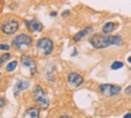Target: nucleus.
Instances as JSON below:
<instances>
[{
  "instance_id": "nucleus-18",
  "label": "nucleus",
  "mask_w": 131,
  "mask_h": 118,
  "mask_svg": "<svg viewBox=\"0 0 131 118\" xmlns=\"http://www.w3.org/2000/svg\"><path fill=\"white\" fill-rule=\"evenodd\" d=\"M69 15H70V11H69V10H66V11H64L63 13H61V17H64V18H65V17H68Z\"/></svg>"
},
{
  "instance_id": "nucleus-8",
  "label": "nucleus",
  "mask_w": 131,
  "mask_h": 118,
  "mask_svg": "<svg viewBox=\"0 0 131 118\" xmlns=\"http://www.w3.org/2000/svg\"><path fill=\"white\" fill-rule=\"evenodd\" d=\"M22 64H23L24 66H27V67H29V70H30V74L31 75H35L36 74V64H35V62H34V59L30 57V55H22Z\"/></svg>"
},
{
  "instance_id": "nucleus-1",
  "label": "nucleus",
  "mask_w": 131,
  "mask_h": 118,
  "mask_svg": "<svg viewBox=\"0 0 131 118\" xmlns=\"http://www.w3.org/2000/svg\"><path fill=\"white\" fill-rule=\"evenodd\" d=\"M89 43L96 50H103L112 45H122L123 39L120 35H106V34H94L89 39Z\"/></svg>"
},
{
  "instance_id": "nucleus-11",
  "label": "nucleus",
  "mask_w": 131,
  "mask_h": 118,
  "mask_svg": "<svg viewBox=\"0 0 131 118\" xmlns=\"http://www.w3.org/2000/svg\"><path fill=\"white\" fill-rule=\"evenodd\" d=\"M25 24L28 28H31V30H34V32H42V29H43V25L36 19H31L30 22L25 21Z\"/></svg>"
},
{
  "instance_id": "nucleus-14",
  "label": "nucleus",
  "mask_w": 131,
  "mask_h": 118,
  "mask_svg": "<svg viewBox=\"0 0 131 118\" xmlns=\"http://www.w3.org/2000/svg\"><path fill=\"white\" fill-rule=\"evenodd\" d=\"M124 66V63L123 62H119V60H117V62H113L111 65V69L112 70H118V69H122Z\"/></svg>"
},
{
  "instance_id": "nucleus-24",
  "label": "nucleus",
  "mask_w": 131,
  "mask_h": 118,
  "mask_svg": "<svg viewBox=\"0 0 131 118\" xmlns=\"http://www.w3.org/2000/svg\"><path fill=\"white\" fill-rule=\"evenodd\" d=\"M127 62H129V63H131V55L129 57V58H127Z\"/></svg>"
},
{
  "instance_id": "nucleus-7",
  "label": "nucleus",
  "mask_w": 131,
  "mask_h": 118,
  "mask_svg": "<svg viewBox=\"0 0 131 118\" xmlns=\"http://www.w3.org/2000/svg\"><path fill=\"white\" fill-rule=\"evenodd\" d=\"M66 81H68L69 87L72 88V89H75V88H78L84 82V78H83V76L77 74V72H70L68 75Z\"/></svg>"
},
{
  "instance_id": "nucleus-19",
  "label": "nucleus",
  "mask_w": 131,
  "mask_h": 118,
  "mask_svg": "<svg viewBox=\"0 0 131 118\" xmlns=\"http://www.w3.org/2000/svg\"><path fill=\"white\" fill-rule=\"evenodd\" d=\"M5 105V99L0 96V107H3Z\"/></svg>"
},
{
  "instance_id": "nucleus-4",
  "label": "nucleus",
  "mask_w": 131,
  "mask_h": 118,
  "mask_svg": "<svg viewBox=\"0 0 131 118\" xmlns=\"http://www.w3.org/2000/svg\"><path fill=\"white\" fill-rule=\"evenodd\" d=\"M32 96H34V100L37 102V105H40V106L43 107V109H47L48 107L49 100H48L45 91L42 89V87L36 86L35 88H34V91H32Z\"/></svg>"
},
{
  "instance_id": "nucleus-12",
  "label": "nucleus",
  "mask_w": 131,
  "mask_h": 118,
  "mask_svg": "<svg viewBox=\"0 0 131 118\" xmlns=\"http://www.w3.org/2000/svg\"><path fill=\"white\" fill-rule=\"evenodd\" d=\"M25 117H28V118H39L40 117V110H39V107H30V109L27 111Z\"/></svg>"
},
{
  "instance_id": "nucleus-26",
  "label": "nucleus",
  "mask_w": 131,
  "mask_h": 118,
  "mask_svg": "<svg viewBox=\"0 0 131 118\" xmlns=\"http://www.w3.org/2000/svg\"><path fill=\"white\" fill-rule=\"evenodd\" d=\"M130 70H131V69H130Z\"/></svg>"
},
{
  "instance_id": "nucleus-25",
  "label": "nucleus",
  "mask_w": 131,
  "mask_h": 118,
  "mask_svg": "<svg viewBox=\"0 0 131 118\" xmlns=\"http://www.w3.org/2000/svg\"><path fill=\"white\" fill-rule=\"evenodd\" d=\"M1 78H3V76H1V74H0V81H1Z\"/></svg>"
},
{
  "instance_id": "nucleus-6",
  "label": "nucleus",
  "mask_w": 131,
  "mask_h": 118,
  "mask_svg": "<svg viewBox=\"0 0 131 118\" xmlns=\"http://www.w3.org/2000/svg\"><path fill=\"white\" fill-rule=\"evenodd\" d=\"M31 45H32L31 37L29 35H27V34H19L12 41V46L15 48H17V50H20V48H23V47H29Z\"/></svg>"
},
{
  "instance_id": "nucleus-3",
  "label": "nucleus",
  "mask_w": 131,
  "mask_h": 118,
  "mask_svg": "<svg viewBox=\"0 0 131 118\" xmlns=\"http://www.w3.org/2000/svg\"><path fill=\"white\" fill-rule=\"evenodd\" d=\"M18 28H19V23L15 18L5 19L3 23L0 24V30L4 33L5 35H12V34H15L18 30Z\"/></svg>"
},
{
  "instance_id": "nucleus-2",
  "label": "nucleus",
  "mask_w": 131,
  "mask_h": 118,
  "mask_svg": "<svg viewBox=\"0 0 131 118\" xmlns=\"http://www.w3.org/2000/svg\"><path fill=\"white\" fill-rule=\"evenodd\" d=\"M36 50L41 55H48L51 54L54 50V45L49 37H41L36 42Z\"/></svg>"
},
{
  "instance_id": "nucleus-15",
  "label": "nucleus",
  "mask_w": 131,
  "mask_h": 118,
  "mask_svg": "<svg viewBox=\"0 0 131 118\" xmlns=\"http://www.w3.org/2000/svg\"><path fill=\"white\" fill-rule=\"evenodd\" d=\"M17 64H18V63H17L16 60H12L11 63L8 64L7 66H6V71H7V72H11V71H13L17 67Z\"/></svg>"
},
{
  "instance_id": "nucleus-13",
  "label": "nucleus",
  "mask_w": 131,
  "mask_h": 118,
  "mask_svg": "<svg viewBox=\"0 0 131 118\" xmlns=\"http://www.w3.org/2000/svg\"><path fill=\"white\" fill-rule=\"evenodd\" d=\"M29 86V82H18L16 84V87H15V95L16 96H18V94H19V92H22L23 89H25L27 87Z\"/></svg>"
},
{
  "instance_id": "nucleus-10",
  "label": "nucleus",
  "mask_w": 131,
  "mask_h": 118,
  "mask_svg": "<svg viewBox=\"0 0 131 118\" xmlns=\"http://www.w3.org/2000/svg\"><path fill=\"white\" fill-rule=\"evenodd\" d=\"M118 24L114 23V22H107V23L103 24L102 27V34H106V35H110L111 33H113L117 29Z\"/></svg>"
},
{
  "instance_id": "nucleus-17",
  "label": "nucleus",
  "mask_w": 131,
  "mask_h": 118,
  "mask_svg": "<svg viewBox=\"0 0 131 118\" xmlns=\"http://www.w3.org/2000/svg\"><path fill=\"white\" fill-rule=\"evenodd\" d=\"M0 50H1V51H7V50H10V46L6 45V43H1V45H0Z\"/></svg>"
},
{
  "instance_id": "nucleus-16",
  "label": "nucleus",
  "mask_w": 131,
  "mask_h": 118,
  "mask_svg": "<svg viewBox=\"0 0 131 118\" xmlns=\"http://www.w3.org/2000/svg\"><path fill=\"white\" fill-rule=\"evenodd\" d=\"M11 58V55H10V53H5V54H3L1 57H0V67L3 66V64L7 60V59Z\"/></svg>"
},
{
  "instance_id": "nucleus-20",
  "label": "nucleus",
  "mask_w": 131,
  "mask_h": 118,
  "mask_svg": "<svg viewBox=\"0 0 131 118\" xmlns=\"http://www.w3.org/2000/svg\"><path fill=\"white\" fill-rule=\"evenodd\" d=\"M125 93H126V94H130V93H131V86L127 87L126 89H125Z\"/></svg>"
},
{
  "instance_id": "nucleus-21",
  "label": "nucleus",
  "mask_w": 131,
  "mask_h": 118,
  "mask_svg": "<svg viewBox=\"0 0 131 118\" xmlns=\"http://www.w3.org/2000/svg\"><path fill=\"white\" fill-rule=\"evenodd\" d=\"M124 118H131V112H129V113L125 114V116H124Z\"/></svg>"
},
{
  "instance_id": "nucleus-5",
  "label": "nucleus",
  "mask_w": 131,
  "mask_h": 118,
  "mask_svg": "<svg viewBox=\"0 0 131 118\" xmlns=\"http://www.w3.org/2000/svg\"><path fill=\"white\" fill-rule=\"evenodd\" d=\"M120 91H122V87L112 84V83H103L99 86V92L106 96H114V95L119 94Z\"/></svg>"
},
{
  "instance_id": "nucleus-23",
  "label": "nucleus",
  "mask_w": 131,
  "mask_h": 118,
  "mask_svg": "<svg viewBox=\"0 0 131 118\" xmlns=\"http://www.w3.org/2000/svg\"><path fill=\"white\" fill-rule=\"evenodd\" d=\"M57 16V12H51V17H56Z\"/></svg>"
},
{
  "instance_id": "nucleus-22",
  "label": "nucleus",
  "mask_w": 131,
  "mask_h": 118,
  "mask_svg": "<svg viewBox=\"0 0 131 118\" xmlns=\"http://www.w3.org/2000/svg\"><path fill=\"white\" fill-rule=\"evenodd\" d=\"M59 118H71L70 116H68V114H64V116H60Z\"/></svg>"
},
{
  "instance_id": "nucleus-9",
  "label": "nucleus",
  "mask_w": 131,
  "mask_h": 118,
  "mask_svg": "<svg viewBox=\"0 0 131 118\" xmlns=\"http://www.w3.org/2000/svg\"><path fill=\"white\" fill-rule=\"evenodd\" d=\"M93 33V27L91 25H88V27H85L84 29H82V30H80V32L77 33V34H75L73 35V41L75 42H78V41H81V40H83L85 36H88L89 34H91Z\"/></svg>"
}]
</instances>
